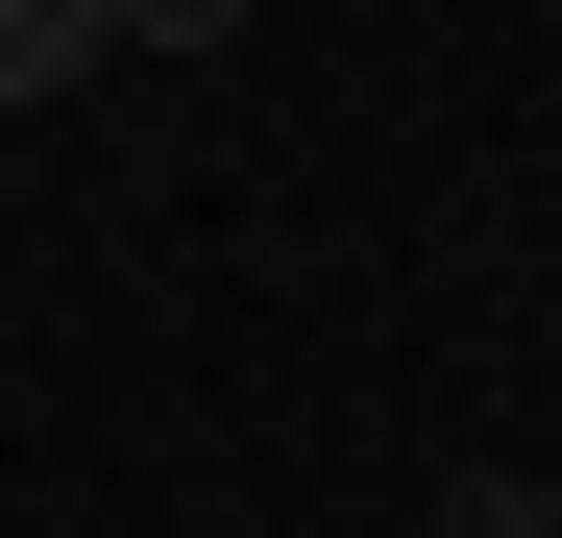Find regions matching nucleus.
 <instances>
[{
    "instance_id": "2",
    "label": "nucleus",
    "mask_w": 562,
    "mask_h": 538,
    "mask_svg": "<svg viewBox=\"0 0 562 538\" xmlns=\"http://www.w3.org/2000/svg\"><path fill=\"white\" fill-rule=\"evenodd\" d=\"M464 538H562V466H490V490H464Z\"/></svg>"
},
{
    "instance_id": "3",
    "label": "nucleus",
    "mask_w": 562,
    "mask_h": 538,
    "mask_svg": "<svg viewBox=\"0 0 562 538\" xmlns=\"http://www.w3.org/2000/svg\"><path fill=\"white\" fill-rule=\"evenodd\" d=\"M416 538H464V490H440V514H416Z\"/></svg>"
},
{
    "instance_id": "1",
    "label": "nucleus",
    "mask_w": 562,
    "mask_h": 538,
    "mask_svg": "<svg viewBox=\"0 0 562 538\" xmlns=\"http://www.w3.org/2000/svg\"><path fill=\"white\" fill-rule=\"evenodd\" d=\"M74 74H123V0H0V99H74Z\"/></svg>"
}]
</instances>
